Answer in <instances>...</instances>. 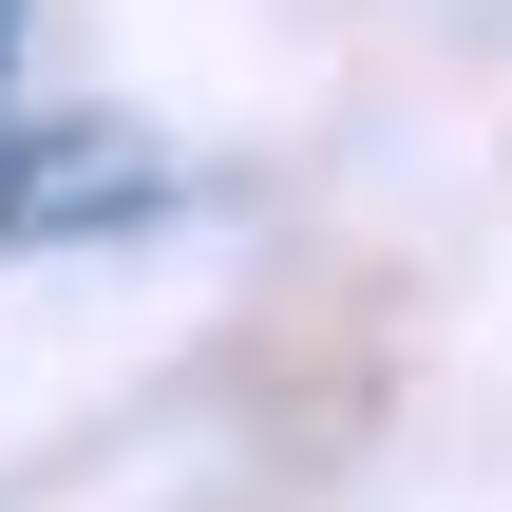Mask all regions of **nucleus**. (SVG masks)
Listing matches in <instances>:
<instances>
[{
	"label": "nucleus",
	"instance_id": "obj_1",
	"mask_svg": "<svg viewBox=\"0 0 512 512\" xmlns=\"http://www.w3.org/2000/svg\"><path fill=\"white\" fill-rule=\"evenodd\" d=\"M114 209H152V152L76 133V152H19V190H0V247H38V228H114Z\"/></svg>",
	"mask_w": 512,
	"mask_h": 512
},
{
	"label": "nucleus",
	"instance_id": "obj_2",
	"mask_svg": "<svg viewBox=\"0 0 512 512\" xmlns=\"http://www.w3.org/2000/svg\"><path fill=\"white\" fill-rule=\"evenodd\" d=\"M0 95H19V0H0Z\"/></svg>",
	"mask_w": 512,
	"mask_h": 512
}]
</instances>
